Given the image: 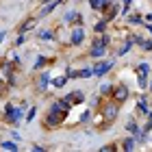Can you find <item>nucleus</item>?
Here are the masks:
<instances>
[{
    "instance_id": "3",
    "label": "nucleus",
    "mask_w": 152,
    "mask_h": 152,
    "mask_svg": "<svg viewBox=\"0 0 152 152\" xmlns=\"http://www.w3.org/2000/svg\"><path fill=\"white\" fill-rule=\"evenodd\" d=\"M128 96H130L128 85L120 83V85H115V87H113V91H111V100L117 102V104H122V102H126V100H128Z\"/></svg>"
},
{
    "instance_id": "36",
    "label": "nucleus",
    "mask_w": 152,
    "mask_h": 152,
    "mask_svg": "<svg viewBox=\"0 0 152 152\" xmlns=\"http://www.w3.org/2000/svg\"><path fill=\"white\" fill-rule=\"evenodd\" d=\"M146 22H152V13H150V15H146Z\"/></svg>"
},
{
    "instance_id": "14",
    "label": "nucleus",
    "mask_w": 152,
    "mask_h": 152,
    "mask_svg": "<svg viewBox=\"0 0 152 152\" xmlns=\"http://www.w3.org/2000/svg\"><path fill=\"white\" fill-rule=\"evenodd\" d=\"M37 39H48V41H52V39H57V35H54L52 31H39V33H37Z\"/></svg>"
},
{
    "instance_id": "6",
    "label": "nucleus",
    "mask_w": 152,
    "mask_h": 152,
    "mask_svg": "<svg viewBox=\"0 0 152 152\" xmlns=\"http://www.w3.org/2000/svg\"><path fill=\"white\" fill-rule=\"evenodd\" d=\"M61 2H63V0H48V2H44V9L37 13V18H48V15H50V13L57 9Z\"/></svg>"
},
{
    "instance_id": "18",
    "label": "nucleus",
    "mask_w": 152,
    "mask_h": 152,
    "mask_svg": "<svg viewBox=\"0 0 152 152\" xmlns=\"http://www.w3.org/2000/svg\"><path fill=\"white\" fill-rule=\"evenodd\" d=\"M111 91H113V85H111V83H102V85H100V96H109Z\"/></svg>"
},
{
    "instance_id": "27",
    "label": "nucleus",
    "mask_w": 152,
    "mask_h": 152,
    "mask_svg": "<svg viewBox=\"0 0 152 152\" xmlns=\"http://www.w3.org/2000/svg\"><path fill=\"white\" fill-rule=\"evenodd\" d=\"M141 48H143L146 52H152V39H143V41H141Z\"/></svg>"
},
{
    "instance_id": "1",
    "label": "nucleus",
    "mask_w": 152,
    "mask_h": 152,
    "mask_svg": "<svg viewBox=\"0 0 152 152\" xmlns=\"http://www.w3.org/2000/svg\"><path fill=\"white\" fill-rule=\"evenodd\" d=\"M24 111H26V102H24V107H20V109H15L11 102H7V104H4V117H7V122H9V124H13V126H18V124L22 122Z\"/></svg>"
},
{
    "instance_id": "5",
    "label": "nucleus",
    "mask_w": 152,
    "mask_h": 152,
    "mask_svg": "<svg viewBox=\"0 0 152 152\" xmlns=\"http://www.w3.org/2000/svg\"><path fill=\"white\" fill-rule=\"evenodd\" d=\"M113 65H115V61L113 59H109V61H102V63H96L94 65V76H104L113 70Z\"/></svg>"
},
{
    "instance_id": "25",
    "label": "nucleus",
    "mask_w": 152,
    "mask_h": 152,
    "mask_svg": "<svg viewBox=\"0 0 152 152\" xmlns=\"http://www.w3.org/2000/svg\"><path fill=\"white\" fill-rule=\"evenodd\" d=\"M137 74H150V65L148 63H139L137 65Z\"/></svg>"
},
{
    "instance_id": "29",
    "label": "nucleus",
    "mask_w": 152,
    "mask_h": 152,
    "mask_svg": "<svg viewBox=\"0 0 152 152\" xmlns=\"http://www.w3.org/2000/svg\"><path fill=\"white\" fill-rule=\"evenodd\" d=\"M35 115H37V109H31V111H28V115H26V120H24V122H33V120H35Z\"/></svg>"
},
{
    "instance_id": "20",
    "label": "nucleus",
    "mask_w": 152,
    "mask_h": 152,
    "mask_svg": "<svg viewBox=\"0 0 152 152\" xmlns=\"http://www.w3.org/2000/svg\"><path fill=\"white\" fill-rule=\"evenodd\" d=\"M128 22H130V24H143L146 20H143L139 13H133V15H128Z\"/></svg>"
},
{
    "instance_id": "28",
    "label": "nucleus",
    "mask_w": 152,
    "mask_h": 152,
    "mask_svg": "<svg viewBox=\"0 0 152 152\" xmlns=\"http://www.w3.org/2000/svg\"><path fill=\"white\" fill-rule=\"evenodd\" d=\"M143 130H146V133L152 130V109H150V113H148V124H146V128H143Z\"/></svg>"
},
{
    "instance_id": "31",
    "label": "nucleus",
    "mask_w": 152,
    "mask_h": 152,
    "mask_svg": "<svg viewBox=\"0 0 152 152\" xmlns=\"http://www.w3.org/2000/svg\"><path fill=\"white\" fill-rule=\"evenodd\" d=\"M130 2H133V0H124V13H126V15H128V7H130Z\"/></svg>"
},
{
    "instance_id": "32",
    "label": "nucleus",
    "mask_w": 152,
    "mask_h": 152,
    "mask_svg": "<svg viewBox=\"0 0 152 152\" xmlns=\"http://www.w3.org/2000/svg\"><path fill=\"white\" fill-rule=\"evenodd\" d=\"M11 139H13V141H20V139H22V137H20V135L15 133V130H13V133H11Z\"/></svg>"
},
{
    "instance_id": "38",
    "label": "nucleus",
    "mask_w": 152,
    "mask_h": 152,
    "mask_svg": "<svg viewBox=\"0 0 152 152\" xmlns=\"http://www.w3.org/2000/svg\"><path fill=\"white\" fill-rule=\"evenodd\" d=\"M150 91H152V83H150Z\"/></svg>"
},
{
    "instance_id": "12",
    "label": "nucleus",
    "mask_w": 152,
    "mask_h": 152,
    "mask_svg": "<svg viewBox=\"0 0 152 152\" xmlns=\"http://www.w3.org/2000/svg\"><path fill=\"white\" fill-rule=\"evenodd\" d=\"M137 111L139 113H150V100L146 96H141V98L137 100Z\"/></svg>"
},
{
    "instance_id": "33",
    "label": "nucleus",
    "mask_w": 152,
    "mask_h": 152,
    "mask_svg": "<svg viewBox=\"0 0 152 152\" xmlns=\"http://www.w3.org/2000/svg\"><path fill=\"white\" fill-rule=\"evenodd\" d=\"M87 120H89V111H85V113L80 115V122H87Z\"/></svg>"
},
{
    "instance_id": "17",
    "label": "nucleus",
    "mask_w": 152,
    "mask_h": 152,
    "mask_svg": "<svg viewBox=\"0 0 152 152\" xmlns=\"http://www.w3.org/2000/svg\"><path fill=\"white\" fill-rule=\"evenodd\" d=\"M50 83H52V87H57V89H61V87H63L65 83H67V76H59V78H52Z\"/></svg>"
},
{
    "instance_id": "37",
    "label": "nucleus",
    "mask_w": 152,
    "mask_h": 152,
    "mask_svg": "<svg viewBox=\"0 0 152 152\" xmlns=\"http://www.w3.org/2000/svg\"><path fill=\"white\" fill-rule=\"evenodd\" d=\"M2 85H4V83H2V78H0V94H2Z\"/></svg>"
},
{
    "instance_id": "13",
    "label": "nucleus",
    "mask_w": 152,
    "mask_h": 152,
    "mask_svg": "<svg viewBox=\"0 0 152 152\" xmlns=\"http://www.w3.org/2000/svg\"><path fill=\"white\" fill-rule=\"evenodd\" d=\"M104 115H107V120H115L117 117V102H111V104H107V109H104Z\"/></svg>"
},
{
    "instance_id": "19",
    "label": "nucleus",
    "mask_w": 152,
    "mask_h": 152,
    "mask_svg": "<svg viewBox=\"0 0 152 152\" xmlns=\"http://www.w3.org/2000/svg\"><path fill=\"white\" fill-rule=\"evenodd\" d=\"M0 148H2V150H18V143H15V141H9V139H4L2 143H0Z\"/></svg>"
},
{
    "instance_id": "16",
    "label": "nucleus",
    "mask_w": 152,
    "mask_h": 152,
    "mask_svg": "<svg viewBox=\"0 0 152 152\" xmlns=\"http://www.w3.org/2000/svg\"><path fill=\"white\" fill-rule=\"evenodd\" d=\"M78 15H80L78 11H74V9H70V11H67L65 15H63V22H74V20L78 18Z\"/></svg>"
},
{
    "instance_id": "2",
    "label": "nucleus",
    "mask_w": 152,
    "mask_h": 152,
    "mask_svg": "<svg viewBox=\"0 0 152 152\" xmlns=\"http://www.w3.org/2000/svg\"><path fill=\"white\" fill-rule=\"evenodd\" d=\"M67 117V113H63V111H54V109H50L48 111V115H46V128H57L59 124H63V120Z\"/></svg>"
},
{
    "instance_id": "7",
    "label": "nucleus",
    "mask_w": 152,
    "mask_h": 152,
    "mask_svg": "<svg viewBox=\"0 0 152 152\" xmlns=\"http://www.w3.org/2000/svg\"><path fill=\"white\" fill-rule=\"evenodd\" d=\"M83 39H85V28H83V26H76V28L72 31V35H70V41L74 46H80Z\"/></svg>"
},
{
    "instance_id": "22",
    "label": "nucleus",
    "mask_w": 152,
    "mask_h": 152,
    "mask_svg": "<svg viewBox=\"0 0 152 152\" xmlns=\"http://www.w3.org/2000/svg\"><path fill=\"white\" fill-rule=\"evenodd\" d=\"M133 148H135V139L133 137H126L124 143H122V150H133Z\"/></svg>"
},
{
    "instance_id": "15",
    "label": "nucleus",
    "mask_w": 152,
    "mask_h": 152,
    "mask_svg": "<svg viewBox=\"0 0 152 152\" xmlns=\"http://www.w3.org/2000/svg\"><path fill=\"white\" fill-rule=\"evenodd\" d=\"M48 83H50V74L44 72V74H41V78H39V83H37V87H39V89H46Z\"/></svg>"
},
{
    "instance_id": "30",
    "label": "nucleus",
    "mask_w": 152,
    "mask_h": 152,
    "mask_svg": "<svg viewBox=\"0 0 152 152\" xmlns=\"http://www.w3.org/2000/svg\"><path fill=\"white\" fill-rule=\"evenodd\" d=\"M24 39H26V35H24V33H20V37L15 39V46H22V44H24Z\"/></svg>"
},
{
    "instance_id": "35",
    "label": "nucleus",
    "mask_w": 152,
    "mask_h": 152,
    "mask_svg": "<svg viewBox=\"0 0 152 152\" xmlns=\"http://www.w3.org/2000/svg\"><path fill=\"white\" fill-rule=\"evenodd\" d=\"M4 37H7V31H0V44L4 41Z\"/></svg>"
},
{
    "instance_id": "9",
    "label": "nucleus",
    "mask_w": 152,
    "mask_h": 152,
    "mask_svg": "<svg viewBox=\"0 0 152 152\" xmlns=\"http://www.w3.org/2000/svg\"><path fill=\"white\" fill-rule=\"evenodd\" d=\"M109 4H111V0H89V7L94 11H104Z\"/></svg>"
},
{
    "instance_id": "24",
    "label": "nucleus",
    "mask_w": 152,
    "mask_h": 152,
    "mask_svg": "<svg viewBox=\"0 0 152 152\" xmlns=\"http://www.w3.org/2000/svg\"><path fill=\"white\" fill-rule=\"evenodd\" d=\"M126 130H128V133H133V135H135L137 130H139V128H137V122H135V120H128V122H126Z\"/></svg>"
},
{
    "instance_id": "8",
    "label": "nucleus",
    "mask_w": 152,
    "mask_h": 152,
    "mask_svg": "<svg viewBox=\"0 0 152 152\" xmlns=\"http://www.w3.org/2000/svg\"><path fill=\"white\" fill-rule=\"evenodd\" d=\"M65 100L70 102V104H83V102H85V94L83 91H72V94L65 96Z\"/></svg>"
},
{
    "instance_id": "34",
    "label": "nucleus",
    "mask_w": 152,
    "mask_h": 152,
    "mask_svg": "<svg viewBox=\"0 0 152 152\" xmlns=\"http://www.w3.org/2000/svg\"><path fill=\"white\" fill-rule=\"evenodd\" d=\"M143 24H146V31H148L150 35H152V24H150V22H143Z\"/></svg>"
},
{
    "instance_id": "23",
    "label": "nucleus",
    "mask_w": 152,
    "mask_h": 152,
    "mask_svg": "<svg viewBox=\"0 0 152 152\" xmlns=\"http://www.w3.org/2000/svg\"><path fill=\"white\" fill-rule=\"evenodd\" d=\"M137 83H139L141 89H146V85H148V74H137Z\"/></svg>"
},
{
    "instance_id": "26",
    "label": "nucleus",
    "mask_w": 152,
    "mask_h": 152,
    "mask_svg": "<svg viewBox=\"0 0 152 152\" xmlns=\"http://www.w3.org/2000/svg\"><path fill=\"white\" fill-rule=\"evenodd\" d=\"M48 63V59L46 57H37V61H35V65H33V67H35V70H41V67H44Z\"/></svg>"
},
{
    "instance_id": "4",
    "label": "nucleus",
    "mask_w": 152,
    "mask_h": 152,
    "mask_svg": "<svg viewBox=\"0 0 152 152\" xmlns=\"http://www.w3.org/2000/svg\"><path fill=\"white\" fill-rule=\"evenodd\" d=\"M107 44L102 41V37H94V41H91V50H89V57L91 59H102L107 54Z\"/></svg>"
},
{
    "instance_id": "21",
    "label": "nucleus",
    "mask_w": 152,
    "mask_h": 152,
    "mask_svg": "<svg viewBox=\"0 0 152 152\" xmlns=\"http://www.w3.org/2000/svg\"><path fill=\"white\" fill-rule=\"evenodd\" d=\"M107 24H109L107 20H100V22H96L94 31H96V33H104V31H107Z\"/></svg>"
},
{
    "instance_id": "10",
    "label": "nucleus",
    "mask_w": 152,
    "mask_h": 152,
    "mask_svg": "<svg viewBox=\"0 0 152 152\" xmlns=\"http://www.w3.org/2000/svg\"><path fill=\"white\" fill-rule=\"evenodd\" d=\"M50 109H54V111H63V113H70V102H67L65 98H63V100H57V102H52Z\"/></svg>"
},
{
    "instance_id": "11",
    "label": "nucleus",
    "mask_w": 152,
    "mask_h": 152,
    "mask_svg": "<svg viewBox=\"0 0 152 152\" xmlns=\"http://www.w3.org/2000/svg\"><path fill=\"white\" fill-rule=\"evenodd\" d=\"M37 20H39V18H28V20H26V22H24L22 26H20V33H24V35H26L28 31H33V28L37 26Z\"/></svg>"
}]
</instances>
